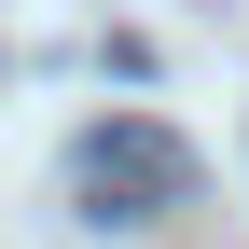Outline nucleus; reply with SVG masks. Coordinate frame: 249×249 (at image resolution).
Returning a JSON list of instances; mask_svg holds the SVG:
<instances>
[{
	"mask_svg": "<svg viewBox=\"0 0 249 249\" xmlns=\"http://www.w3.org/2000/svg\"><path fill=\"white\" fill-rule=\"evenodd\" d=\"M70 180H83V208H97V222H166V208L194 194V152H180L166 124H139V111H111V124H83V152H70Z\"/></svg>",
	"mask_w": 249,
	"mask_h": 249,
	"instance_id": "nucleus-1",
	"label": "nucleus"
}]
</instances>
